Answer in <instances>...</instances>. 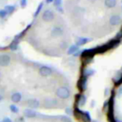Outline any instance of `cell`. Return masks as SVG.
I'll list each match as a JSON object with an SVG mask.
<instances>
[{
	"instance_id": "obj_28",
	"label": "cell",
	"mask_w": 122,
	"mask_h": 122,
	"mask_svg": "<svg viewBox=\"0 0 122 122\" xmlns=\"http://www.w3.org/2000/svg\"><path fill=\"white\" fill-rule=\"evenodd\" d=\"M47 3H51V2H53V0H46Z\"/></svg>"
},
{
	"instance_id": "obj_15",
	"label": "cell",
	"mask_w": 122,
	"mask_h": 122,
	"mask_svg": "<svg viewBox=\"0 0 122 122\" xmlns=\"http://www.w3.org/2000/svg\"><path fill=\"white\" fill-rule=\"evenodd\" d=\"M116 0H104V4L107 8L109 9H112V8H114L116 6Z\"/></svg>"
},
{
	"instance_id": "obj_17",
	"label": "cell",
	"mask_w": 122,
	"mask_h": 122,
	"mask_svg": "<svg viewBox=\"0 0 122 122\" xmlns=\"http://www.w3.org/2000/svg\"><path fill=\"white\" fill-rule=\"evenodd\" d=\"M89 41H90V39H88V38H83V37L78 38V39H77V41H76V46H81V45H84V44L88 43Z\"/></svg>"
},
{
	"instance_id": "obj_4",
	"label": "cell",
	"mask_w": 122,
	"mask_h": 122,
	"mask_svg": "<svg viewBox=\"0 0 122 122\" xmlns=\"http://www.w3.org/2000/svg\"><path fill=\"white\" fill-rule=\"evenodd\" d=\"M63 33H64V30H63V29H62L61 27H59V26L53 27V28L51 29V36L53 37V38H58V37L62 36Z\"/></svg>"
},
{
	"instance_id": "obj_12",
	"label": "cell",
	"mask_w": 122,
	"mask_h": 122,
	"mask_svg": "<svg viewBox=\"0 0 122 122\" xmlns=\"http://www.w3.org/2000/svg\"><path fill=\"white\" fill-rule=\"evenodd\" d=\"M23 113H24V115H25L26 117H29V118H33V117H36V116H37V114H38V113H37V112H36L34 110L30 109V108H28V109L24 110Z\"/></svg>"
},
{
	"instance_id": "obj_6",
	"label": "cell",
	"mask_w": 122,
	"mask_h": 122,
	"mask_svg": "<svg viewBox=\"0 0 122 122\" xmlns=\"http://www.w3.org/2000/svg\"><path fill=\"white\" fill-rule=\"evenodd\" d=\"M39 73H40L41 76L47 77V76H50L52 73V70L48 66H42L39 69Z\"/></svg>"
},
{
	"instance_id": "obj_1",
	"label": "cell",
	"mask_w": 122,
	"mask_h": 122,
	"mask_svg": "<svg viewBox=\"0 0 122 122\" xmlns=\"http://www.w3.org/2000/svg\"><path fill=\"white\" fill-rule=\"evenodd\" d=\"M107 114H108L109 122H116V120L114 118V113H113V95H112V97L108 101V112H107Z\"/></svg>"
},
{
	"instance_id": "obj_2",
	"label": "cell",
	"mask_w": 122,
	"mask_h": 122,
	"mask_svg": "<svg viewBox=\"0 0 122 122\" xmlns=\"http://www.w3.org/2000/svg\"><path fill=\"white\" fill-rule=\"evenodd\" d=\"M56 95H57V97H59V98H61V99H67V98L70 97L71 92H70V90H69L68 88H66V87H60V88H58L57 91H56Z\"/></svg>"
},
{
	"instance_id": "obj_16",
	"label": "cell",
	"mask_w": 122,
	"mask_h": 122,
	"mask_svg": "<svg viewBox=\"0 0 122 122\" xmlns=\"http://www.w3.org/2000/svg\"><path fill=\"white\" fill-rule=\"evenodd\" d=\"M57 119H59L61 122H71V119L68 115H58L56 116Z\"/></svg>"
},
{
	"instance_id": "obj_9",
	"label": "cell",
	"mask_w": 122,
	"mask_h": 122,
	"mask_svg": "<svg viewBox=\"0 0 122 122\" xmlns=\"http://www.w3.org/2000/svg\"><path fill=\"white\" fill-rule=\"evenodd\" d=\"M77 87H78V90L80 92H83L86 90L87 88V77L86 76H82L79 80H78V83H77Z\"/></svg>"
},
{
	"instance_id": "obj_22",
	"label": "cell",
	"mask_w": 122,
	"mask_h": 122,
	"mask_svg": "<svg viewBox=\"0 0 122 122\" xmlns=\"http://www.w3.org/2000/svg\"><path fill=\"white\" fill-rule=\"evenodd\" d=\"M122 84V74L120 75V76H118V79H117V81H115V86H120Z\"/></svg>"
},
{
	"instance_id": "obj_27",
	"label": "cell",
	"mask_w": 122,
	"mask_h": 122,
	"mask_svg": "<svg viewBox=\"0 0 122 122\" xmlns=\"http://www.w3.org/2000/svg\"><path fill=\"white\" fill-rule=\"evenodd\" d=\"M62 46V49H65L66 48V42H62V43H60V47Z\"/></svg>"
},
{
	"instance_id": "obj_23",
	"label": "cell",
	"mask_w": 122,
	"mask_h": 122,
	"mask_svg": "<svg viewBox=\"0 0 122 122\" xmlns=\"http://www.w3.org/2000/svg\"><path fill=\"white\" fill-rule=\"evenodd\" d=\"M53 4L57 7V8H60L61 4H62V0H53Z\"/></svg>"
},
{
	"instance_id": "obj_3",
	"label": "cell",
	"mask_w": 122,
	"mask_h": 122,
	"mask_svg": "<svg viewBox=\"0 0 122 122\" xmlns=\"http://www.w3.org/2000/svg\"><path fill=\"white\" fill-rule=\"evenodd\" d=\"M42 19L45 21V22H51L54 19V13L52 10H46L43 11L42 13Z\"/></svg>"
},
{
	"instance_id": "obj_10",
	"label": "cell",
	"mask_w": 122,
	"mask_h": 122,
	"mask_svg": "<svg viewBox=\"0 0 122 122\" xmlns=\"http://www.w3.org/2000/svg\"><path fill=\"white\" fill-rule=\"evenodd\" d=\"M75 104L76 107H82L86 104V96L83 94H77L75 95Z\"/></svg>"
},
{
	"instance_id": "obj_5",
	"label": "cell",
	"mask_w": 122,
	"mask_h": 122,
	"mask_svg": "<svg viewBox=\"0 0 122 122\" xmlns=\"http://www.w3.org/2000/svg\"><path fill=\"white\" fill-rule=\"evenodd\" d=\"M43 105L45 108H53V107H56L58 105V101L57 99L55 98H46L44 99V102H43Z\"/></svg>"
},
{
	"instance_id": "obj_24",
	"label": "cell",
	"mask_w": 122,
	"mask_h": 122,
	"mask_svg": "<svg viewBox=\"0 0 122 122\" xmlns=\"http://www.w3.org/2000/svg\"><path fill=\"white\" fill-rule=\"evenodd\" d=\"M7 14H8V13H7V11H6L5 10H0V17H1V18H4Z\"/></svg>"
},
{
	"instance_id": "obj_13",
	"label": "cell",
	"mask_w": 122,
	"mask_h": 122,
	"mask_svg": "<svg viewBox=\"0 0 122 122\" xmlns=\"http://www.w3.org/2000/svg\"><path fill=\"white\" fill-rule=\"evenodd\" d=\"M11 101L13 102V103H18V102H20L21 101V99H22V96H21V93H19V92H14V93H12L11 94Z\"/></svg>"
},
{
	"instance_id": "obj_29",
	"label": "cell",
	"mask_w": 122,
	"mask_h": 122,
	"mask_svg": "<svg viewBox=\"0 0 122 122\" xmlns=\"http://www.w3.org/2000/svg\"><path fill=\"white\" fill-rule=\"evenodd\" d=\"M92 122H97V121H92Z\"/></svg>"
},
{
	"instance_id": "obj_26",
	"label": "cell",
	"mask_w": 122,
	"mask_h": 122,
	"mask_svg": "<svg viewBox=\"0 0 122 122\" xmlns=\"http://www.w3.org/2000/svg\"><path fill=\"white\" fill-rule=\"evenodd\" d=\"M20 5H21V7H22V8L26 7V5H27V0H21Z\"/></svg>"
},
{
	"instance_id": "obj_7",
	"label": "cell",
	"mask_w": 122,
	"mask_h": 122,
	"mask_svg": "<svg viewBox=\"0 0 122 122\" xmlns=\"http://www.w3.org/2000/svg\"><path fill=\"white\" fill-rule=\"evenodd\" d=\"M10 63V56L8 54H0V66L6 67Z\"/></svg>"
},
{
	"instance_id": "obj_8",
	"label": "cell",
	"mask_w": 122,
	"mask_h": 122,
	"mask_svg": "<svg viewBox=\"0 0 122 122\" xmlns=\"http://www.w3.org/2000/svg\"><path fill=\"white\" fill-rule=\"evenodd\" d=\"M109 22L112 26H118L120 23H121V17L120 15L118 14H112L110 19H109Z\"/></svg>"
},
{
	"instance_id": "obj_30",
	"label": "cell",
	"mask_w": 122,
	"mask_h": 122,
	"mask_svg": "<svg viewBox=\"0 0 122 122\" xmlns=\"http://www.w3.org/2000/svg\"><path fill=\"white\" fill-rule=\"evenodd\" d=\"M0 76H1V73H0Z\"/></svg>"
},
{
	"instance_id": "obj_19",
	"label": "cell",
	"mask_w": 122,
	"mask_h": 122,
	"mask_svg": "<svg viewBox=\"0 0 122 122\" xmlns=\"http://www.w3.org/2000/svg\"><path fill=\"white\" fill-rule=\"evenodd\" d=\"M10 112H13V113H17V112H19L18 107H17L16 105H14V104H12V105H10Z\"/></svg>"
},
{
	"instance_id": "obj_31",
	"label": "cell",
	"mask_w": 122,
	"mask_h": 122,
	"mask_svg": "<svg viewBox=\"0 0 122 122\" xmlns=\"http://www.w3.org/2000/svg\"><path fill=\"white\" fill-rule=\"evenodd\" d=\"M1 122H2V121H1Z\"/></svg>"
},
{
	"instance_id": "obj_18",
	"label": "cell",
	"mask_w": 122,
	"mask_h": 122,
	"mask_svg": "<svg viewBox=\"0 0 122 122\" xmlns=\"http://www.w3.org/2000/svg\"><path fill=\"white\" fill-rule=\"evenodd\" d=\"M77 50H78V46H76V45H72V46H71V47L69 48V50H68V54L75 53Z\"/></svg>"
},
{
	"instance_id": "obj_11",
	"label": "cell",
	"mask_w": 122,
	"mask_h": 122,
	"mask_svg": "<svg viewBox=\"0 0 122 122\" xmlns=\"http://www.w3.org/2000/svg\"><path fill=\"white\" fill-rule=\"evenodd\" d=\"M39 105H40L39 101L35 98L28 99V101H27V106L30 107V109H37L39 107Z\"/></svg>"
},
{
	"instance_id": "obj_25",
	"label": "cell",
	"mask_w": 122,
	"mask_h": 122,
	"mask_svg": "<svg viewBox=\"0 0 122 122\" xmlns=\"http://www.w3.org/2000/svg\"><path fill=\"white\" fill-rule=\"evenodd\" d=\"M42 6H43V4H42V3H40V5H39V7L37 8V10H36V11H35V13H34V16H37V14H38V12L40 11V10H41V8H42Z\"/></svg>"
},
{
	"instance_id": "obj_21",
	"label": "cell",
	"mask_w": 122,
	"mask_h": 122,
	"mask_svg": "<svg viewBox=\"0 0 122 122\" xmlns=\"http://www.w3.org/2000/svg\"><path fill=\"white\" fill-rule=\"evenodd\" d=\"M65 112H66V114L71 115V114H73V110H72L71 108L68 107V108H66V110H65Z\"/></svg>"
},
{
	"instance_id": "obj_14",
	"label": "cell",
	"mask_w": 122,
	"mask_h": 122,
	"mask_svg": "<svg viewBox=\"0 0 122 122\" xmlns=\"http://www.w3.org/2000/svg\"><path fill=\"white\" fill-rule=\"evenodd\" d=\"M81 119L84 122H92V118H91V115H90V112H82Z\"/></svg>"
},
{
	"instance_id": "obj_20",
	"label": "cell",
	"mask_w": 122,
	"mask_h": 122,
	"mask_svg": "<svg viewBox=\"0 0 122 122\" xmlns=\"http://www.w3.org/2000/svg\"><path fill=\"white\" fill-rule=\"evenodd\" d=\"M4 10L7 11V13H11V12H13V10H15V8H14L13 6H6Z\"/></svg>"
}]
</instances>
